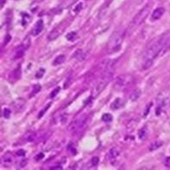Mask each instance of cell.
<instances>
[{
  "label": "cell",
  "mask_w": 170,
  "mask_h": 170,
  "mask_svg": "<svg viewBox=\"0 0 170 170\" xmlns=\"http://www.w3.org/2000/svg\"><path fill=\"white\" fill-rule=\"evenodd\" d=\"M170 46V32L159 36L148 43L143 54V69L150 68L155 59L167 51Z\"/></svg>",
  "instance_id": "1"
},
{
  "label": "cell",
  "mask_w": 170,
  "mask_h": 170,
  "mask_svg": "<svg viewBox=\"0 0 170 170\" xmlns=\"http://www.w3.org/2000/svg\"><path fill=\"white\" fill-rule=\"evenodd\" d=\"M124 36H125V31L122 28L116 29L112 33V35L109 39V42H108V44H107L108 53L112 54V53L118 52L121 48V45L123 43Z\"/></svg>",
  "instance_id": "2"
},
{
  "label": "cell",
  "mask_w": 170,
  "mask_h": 170,
  "mask_svg": "<svg viewBox=\"0 0 170 170\" xmlns=\"http://www.w3.org/2000/svg\"><path fill=\"white\" fill-rule=\"evenodd\" d=\"M150 12V6L149 5H146L145 7H144L139 12H138L136 17L133 18V20L131 21V24L129 25V28L127 29L128 33H132L139 25H141L143 23H144L146 17H148Z\"/></svg>",
  "instance_id": "3"
},
{
  "label": "cell",
  "mask_w": 170,
  "mask_h": 170,
  "mask_svg": "<svg viewBox=\"0 0 170 170\" xmlns=\"http://www.w3.org/2000/svg\"><path fill=\"white\" fill-rule=\"evenodd\" d=\"M87 121H88L87 115H85V114L80 115L75 118L72 123L68 125L67 130L69 132L73 133V134L79 133V131H81L85 128V126L87 124Z\"/></svg>",
  "instance_id": "4"
},
{
  "label": "cell",
  "mask_w": 170,
  "mask_h": 170,
  "mask_svg": "<svg viewBox=\"0 0 170 170\" xmlns=\"http://www.w3.org/2000/svg\"><path fill=\"white\" fill-rule=\"evenodd\" d=\"M133 81V77L129 74H123L118 76L115 81V88L118 90H124L128 87Z\"/></svg>",
  "instance_id": "5"
},
{
  "label": "cell",
  "mask_w": 170,
  "mask_h": 170,
  "mask_svg": "<svg viewBox=\"0 0 170 170\" xmlns=\"http://www.w3.org/2000/svg\"><path fill=\"white\" fill-rule=\"evenodd\" d=\"M119 156H120V151H119V150L117 149V148H113L108 153V159L111 161V163H113V165H115L114 163L118 160V157Z\"/></svg>",
  "instance_id": "6"
},
{
  "label": "cell",
  "mask_w": 170,
  "mask_h": 170,
  "mask_svg": "<svg viewBox=\"0 0 170 170\" xmlns=\"http://www.w3.org/2000/svg\"><path fill=\"white\" fill-rule=\"evenodd\" d=\"M62 30H63V28L61 26L55 27L52 31L49 33V35L48 36V39L49 40V41H53V40L56 39L61 34Z\"/></svg>",
  "instance_id": "7"
},
{
  "label": "cell",
  "mask_w": 170,
  "mask_h": 170,
  "mask_svg": "<svg viewBox=\"0 0 170 170\" xmlns=\"http://www.w3.org/2000/svg\"><path fill=\"white\" fill-rule=\"evenodd\" d=\"M42 29H43V21L42 19H40L35 24L31 33H32L33 36H37V35H39L40 33L42 31Z\"/></svg>",
  "instance_id": "8"
},
{
  "label": "cell",
  "mask_w": 170,
  "mask_h": 170,
  "mask_svg": "<svg viewBox=\"0 0 170 170\" xmlns=\"http://www.w3.org/2000/svg\"><path fill=\"white\" fill-rule=\"evenodd\" d=\"M165 12V10H164V8L162 7H159V8H156L155 11H154V12L152 13V16H151V18L152 20H158L160 19L162 17V15L164 14Z\"/></svg>",
  "instance_id": "9"
},
{
  "label": "cell",
  "mask_w": 170,
  "mask_h": 170,
  "mask_svg": "<svg viewBox=\"0 0 170 170\" xmlns=\"http://www.w3.org/2000/svg\"><path fill=\"white\" fill-rule=\"evenodd\" d=\"M25 49H26V47H24L23 45H21V46L17 47V49L15 50L14 59H18V58H21V57L23 55Z\"/></svg>",
  "instance_id": "10"
},
{
  "label": "cell",
  "mask_w": 170,
  "mask_h": 170,
  "mask_svg": "<svg viewBox=\"0 0 170 170\" xmlns=\"http://www.w3.org/2000/svg\"><path fill=\"white\" fill-rule=\"evenodd\" d=\"M13 161V156L11 153H6L2 157V162L5 164H11Z\"/></svg>",
  "instance_id": "11"
},
{
  "label": "cell",
  "mask_w": 170,
  "mask_h": 170,
  "mask_svg": "<svg viewBox=\"0 0 170 170\" xmlns=\"http://www.w3.org/2000/svg\"><path fill=\"white\" fill-rule=\"evenodd\" d=\"M111 106V109H113V110H118V109H119V108L122 106V100H121L120 98H116V99L112 102Z\"/></svg>",
  "instance_id": "12"
},
{
  "label": "cell",
  "mask_w": 170,
  "mask_h": 170,
  "mask_svg": "<svg viewBox=\"0 0 170 170\" xmlns=\"http://www.w3.org/2000/svg\"><path fill=\"white\" fill-rule=\"evenodd\" d=\"M162 145V142H161V141L154 142V143H152V144H150V151L156 150H158Z\"/></svg>",
  "instance_id": "13"
},
{
  "label": "cell",
  "mask_w": 170,
  "mask_h": 170,
  "mask_svg": "<svg viewBox=\"0 0 170 170\" xmlns=\"http://www.w3.org/2000/svg\"><path fill=\"white\" fill-rule=\"evenodd\" d=\"M140 95H141V91L140 90H138V89H136V90H134L132 93L131 94V101H136V100H138V98L140 97Z\"/></svg>",
  "instance_id": "14"
},
{
  "label": "cell",
  "mask_w": 170,
  "mask_h": 170,
  "mask_svg": "<svg viewBox=\"0 0 170 170\" xmlns=\"http://www.w3.org/2000/svg\"><path fill=\"white\" fill-rule=\"evenodd\" d=\"M65 60H66L65 55H59V56H57V57L54 59V62H53V64H54V66L62 64V63L65 61Z\"/></svg>",
  "instance_id": "15"
},
{
  "label": "cell",
  "mask_w": 170,
  "mask_h": 170,
  "mask_svg": "<svg viewBox=\"0 0 170 170\" xmlns=\"http://www.w3.org/2000/svg\"><path fill=\"white\" fill-rule=\"evenodd\" d=\"M25 138H26L28 142H33L36 138V134L34 133V132H29V133H28V135L25 136Z\"/></svg>",
  "instance_id": "16"
},
{
  "label": "cell",
  "mask_w": 170,
  "mask_h": 170,
  "mask_svg": "<svg viewBox=\"0 0 170 170\" xmlns=\"http://www.w3.org/2000/svg\"><path fill=\"white\" fill-rule=\"evenodd\" d=\"M102 120L105 122V123H110L112 121V116H111L110 113H105L103 115L102 117Z\"/></svg>",
  "instance_id": "17"
},
{
  "label": "cell",
  "mask_w": 170,
  "mask_h": 170,
  "mask_svg": "<svg viewBox=\"0 0 170 170\" xmlns=\"http://www.w3.org/2000/svg\"><path fill=\"white\" fill-rule=\"evenodd\" d=\"M147 137V131L146 129H142L141 131H139V139L141 140H144V138Z\"/></svg>",
  "instance_id": "18"
},
{
  "label": "cell",
  "mask_w": 170,
  "mask_h": 170,
  "mask_svg": "<svg viewBox=\"0 0 170 170\" xmlns=\"http://www.w3.org/2000/svg\"><path fill=\"white\" fill-rule=\"evenodd\" d=\"M75 37H76V32H74V31L68 33L66 35V39L68 40V41H73Z\"/></svg>",
  "instance_id": "19"
},
{
  "label": "cell",
  "mask_w": 170,
  "mask_h": 170,
  "mask_svg": "<svg viewBox=\"0 0 170 170\" xmlns=\"http://www.w3.org/2000/svg\"><path fill=\"white\" fill-rule=\"evenodd\" d=\"M98 162H99V158L97 156H94L91 160V163H92V167H96L98 164Z\"/></svg>",
  "instance_id": "20"
},
{
  "label": "cell",
  "mask_w": 170,
  "mask_h": 170,
  "mask_svg": "<svg viewBox=\"0 0 170 170\" xmlns=\"http://www.w3.org/2000/svg\"><path fill=\"white\" fill-rule=\"evenodd\" d=\"M60 90V87H57V88H55L52 92H51V94H50V98H54L58 93H59Z\"/></svg>",
  "instance_id": "21"
},
{
  "label": "cell",
  "mask_w": 170,
  "mask_h": 170,
  "mask_svg": "<svg viewBox=\"0 0 170 170\" xmlns=\"http://www.w3.org/2000/svg\"><path fill=\"white\" fill-rule=\"evenodd\" d=\"M44 72H45V70L44 69H40L39 71L38 72L36 73V78H38V79H40V78H42V76H43V73H44Z\"/></svg>",
  "instance_id": "22"
},
{
  "label": "cell",
  "mask_w": 170,
  "mask_h": 170,
  "mask_svg": "<svg viewBox=\"0 0 170 170\" xmlns=\"http://www.w3.org/2000/svg\"><path fill=\"white\" fill-rule=\"evenodd\" d=\"M40 90H41V85H36L34 86V91L32 92V95L34 94H36V93H37V92H39Z\"/></svg>",
  "instance_id": "23"
},
{
  "label": "cell",
  "mask_w": 170,
  "mask_h": 170,
  "mask_svg": "<svg viewBox=\"0 0 170 170\" xmlns=\"http://www.w3.org/2000/svg\"><path fill=\"white\" fill-rule=\"evenodd\" d=\"M10 115H11V111L9 110V109H5L4 110V116L6 118H8L10 117Z\"/></svg>",
  "instance_id": "24"
},
{
  "label": "cell",
  "mask_w": 170,
  "mask_h": 170,
  "mask_svg": "<svg viewBox=\"0 0 170 170\" xmlns=\"http://www.w3.org/2000/svg\"><path fill=\"white\" fill-rule=\"evenodd\" d=\"M165 166H166L167 168H170V156L166 158V160H165Z\"/></svg>",
  "instance_id": "25"
},
{
  "label": "cell",
  "mask_w": 170,
  "mask_h": 170,
  "mask_svg": "<svg viewBox=\"0 0 170 170\" xmlns=\"http://www.w3.org/2000/svg\"><path fill=\"white\" fill-rule=\"evenodd\" d=\"M17 155L18 156H25V151L23 150H20L17 152Z\"/></svg>",
  "instance_id": "26"
},
{
  "label": "cell",
  "mask_w": 170,
  "mask_h": 170,
  "mask_svg": "<svg viewBox=\"0 0 170 170\" xmlns=\"http://www.w3.org/2000/svg\"><path fill=\"white\" fill-rule=\"evenodd\" d=\"M49 106H50V104H49V105H47L46 108H45L44 110H42V111H41V112H40V113H39V118H42V114H44V113L46 112L47 110H48V108Z\"/></svg>",
  "instance_id": "27"
},
{
  "label": "cell",
  "mask_w": 170,
  "mask_h": 170,
  "mask_svg": "<svg viewBox=\"0 0 170 170\" xmlns=\"http://www.w3.org/2000/svg\"><path fill=\"white\" fill-rule=\"evenodd\" d=\"M51 169H54V170H60L62 169V168L60 166H55V167H52Z\"/></svg>",
  "instance_id": "28"
},
{
  "label": "cell",
  "mask_w": 170,
  "mask_h": 170,
  "mask_svg": "<svg viewBox=\"0 0 170 170\" xmlns=\"http://www.w3.org/2000/svg\"><path fill=\"white\" fill-rule=\"evenodd\" d=\"M42 157H43V154H42V153H41V154H39V155L37 156V158H36V160H40V159H42Z\"/></svg>",
  "instance_id": "29"
},
{
  "label": "cell",
  "mask_w": 170,
  "mask_h": 170,
  "mask_svg": "<svg viewBox=\"0 0 170 170\" xmlns=\"http://www.w3.org/2000/svg\"><path fill=\"white\" fill-rule=\"evenodd\" d=\"M26 161H25V160H24V161H23V162H21V166H22V167H24V166H25V165H26Z\"/></svg>",
  "instance_id": "30"
}]
</instances>
